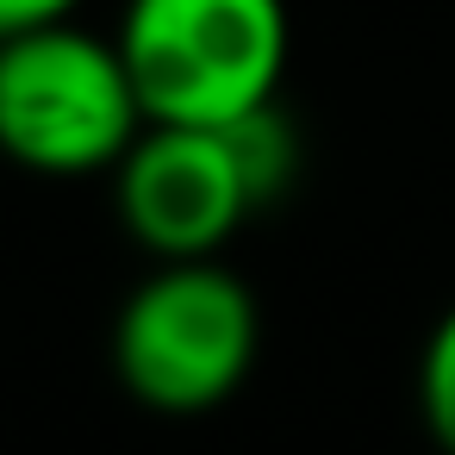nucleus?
Listing matches in <instances>:
<instances>
[{"mask_svg": "<svg viewBox=\"0 0 455 455\" xmlns=\"http://www.w3.org/2000/svg\"><path fill=\"white\" fill-rule=\"evenodd\" d=\"M125 237L150 262H219V250L262 212L225 132L150 125L113 169Z\"/></svg>", "mask_w": 455, "mask_h": 455, "instance_id": "nucleus-4", "label": "nucleus"}, {"mask_svg": "<svg viewBox=\"0 0 455 455\" xmlns=\"http://www.w3.org/2000/svg\"><path fill=\"white\" fill-rule=\"evenodd\" d=\"M418 418H424V436L443 455H455V306L430 324L418 349Z\"/></svg>", "mask_w": 455, "mask_h": 455, "instance_id": "nucleus-6", "label": "nucleus"}, {"mask_svg": "<svg viewBox=\"0 0 455 455\" xmlns=\"http://www.w3.org/2000/svg\"><path fill=\"white\" fill-rule=\"evenodd\" d=\"M150 113L119 57V38L88 26H44L0 44V144L32 175H100L119 169Z\"/></svg>", "mask_w": 455, "mask_h": 455, "instance_id": "nucleus-3", "label": "nucleus"}, {"mask_svg": "<svg viewBox=\"0 0 455 455\" xmlns=\"http://www.w3.org/2000/svg\"><path fill=\"white\" fill-rule=\"evenodd\" d=\"M225 138H231V150H237L243 175H250L256 206H275V200L299 181L306 150H299V132H293V119H287V107H281V100H275V107H262V113H250V119H237Z\"/></svg>", "mask_w": 455, "mask_h": 455, "instance_id": "nucleus-5", "label": "nucleus"}, {"mask_svg": "<svg viewBox=\"0 0 455 455\" xmlns=\"http://www.w3.org/2000/svg\"><path fill=\"white\" fill-rule=\"evenodd\" d=\"M262 355V306L225 262H156L113 318L119 387L163 418H200L243 393Z\"/></svg>", "mask_w": 455, "mask_h": 455, "instance_id": "nucleus-2", "label": "nucleus"}, {"mask_svg": "<svg viewBox=\"0 0 455 455\" xmlns=\"http://www.w3.org/2000/svg\"><path fill=\"white\" fill-rule=\"evenodd\" d=\"M119 57L150 125L231 132L281 100L293 63L287 0H125Z\"/></svg>", "mask_w": 455, "mask_h": 455, "instance_id": "nucleus-1", "label": "nucleus"}, {"mask_svg": "<svg viewBox=\"0 0 455 455\" xmlns=\"http://www.w3.org/2000/svg\"><path fill=\"white\" fill-rule=\"evenodd\" d=\"M82 0H0V32L20 38V32H44V26H76Z\"/></svg>", "mask_w": 455, "mask_h": 455, "instance_id": "nucleus-7", "label": "nucleus"}]
</instances>
